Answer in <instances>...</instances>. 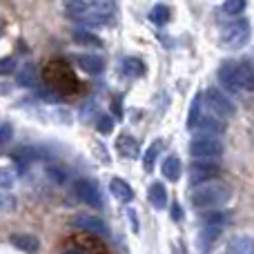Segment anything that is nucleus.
<instances>
[{
	"instance_id": "1",
	"label": "nucleus",
	"mask_w": 254,
	"mask_h": 254,
	"mask_svg": "<svg viewBox=\"0 0 254 254\" xmlns=\"http://www.w3.org/2000/svg\"><path fill=\"white\" fill-rule=\"evenodd\" d=\"M232 196V190L225 183H219V181H207V183H198L196 188L192 190L190 198H192L194 207H210V210H216L223 203L230 201Z\"/></svg>"
},
{
	"instance_id": "2",
	"label": "nucleus",
	"mask_w": 254,
	"mask_h": 254,
	"mask_svg": "<svg viewBox=\"0 0 254 254\" xmlns=\"http://www.w3.org/2000/svg\"><path fill=\"white\" fill-rule=\"evenodd\" d=\"M250 36H252L250 20L239 18V20L223 27V31H221V45L225 49H241L250 43Z\"/></svg>"
},
{
	"instance_id": "3",
	"label": "nucleus",
	"mask_w": 254,
	"mask_h": 254,
	"mask_svg": "<svg viewBox=\"0 0 254 254\" xmlns=\"http://www.w3.org/2000/svg\"><path fill=\"white\" fill-rule=\"evenodd\" d=\"M190 154L194 158H216L223 154V143L212 134H201L192 138L190 143Z\"/></svg>"
},
{
	"instance_id": "4",
	"label": "nucleus",
	"mask_w": 254,
	"mask_h": 254,
	"mask_svg": "<svg viewBox=\"0 0 254 254\" xmlns=\"http://www.w3.org/2000/svg\"><path fill=\"white\" fill-rule=\"evenodd\" d=\"M205 103L212 107V112H214L216 116H223V119L237 116V105H234V101L216 87H210L205 92Z\"/></svg>"
},
{
	"instance_id": "5",
	"label": "nucleus",
	"mask_w": 254,
	"mask_h": 254,
	"mask_svg": "<svg viewBox=\"0 0 254 254\" xmlns=\"http://www.w3.org/2000/svg\"><path fill=\"white\" fill-rule=\"evenodd\" d=\"M74 194L78 201H83L85 205H92V207H103V196H101V190L94 181L89 179H78L74 181Z\"/></svg>"
},
{
	"instance_id": "6",
	"label": "nucleus",
	"mask_w": 254,
	"mask_h": 254,
	"mask_svg": "<svg viewBox=\"0 0 254 254\" xmlns=\"http://www.w3.org/2000/svg\"><path fill=\"white\" fill-rule=\"evenodd\" d=\"M71 225H74V228H78V230H85V232H89V234L103 237V239L110 234L107 225L103 223L98 216H92V214H76V216H71Z\"/></svg>"
},
{
	"instance_id": "7",
	"label": "nucleus",
	"mask_w": 254,
	"mask_h": 254,
	"mask_svg": "<svg viewBox=\"0 0 254 254\" xmlns=\"http://www.w3.org/2000/svg\"><path fill=\"white\" fill-rule=\"evenodd\" d=\"M221 232H223V225H201V232H198L196 237V248L201 254H207L212 250V246L216 243V239L221 237Z\"/></svg>"
},
{
	"instance_id": "8",
	"label": "nucleus",
	"mask_w": 254,
	"mask_h": 254,
	"mask_svg": "<svg viewBox=\"0 0 254 254\" xmlns=\"http://www.w3.org/2000/svg\"><path fill=\"white\" fill-rule=\"evenodd\" d=\"M221 174V167L214 163H194L192 172H190V179L192 183H207V181H214Z\"/></svg>"
},
{
	"instance_id": "9",
	"label": "nucleus",
	"mask_w": 254,
	"mask_h": 254,
	"mask_svg": "<svg viewBox=\"0 0 254 254\" xmlns=\"http://www.w3.org/2000/svg\"><path fill=\"white\" fill-rule=\"evenodd\" d=\"M74 63L80 67L83 71H87L89 76H98L105 69V61L101 56H92V54H76Z\"/></svg>"
},
{
	"instance_id": "10",
	"label": "nucleus",
	"mask_w": 254,
	"mask_h": 254,
	"mask_svg": "<svg viewBox=\"0 0 254 254\" xmlns=\"http://www.w3.org/2000/svg\"><path fill=\"white\" fill-rule=\"evenodd\" d=\"M219 83L223 85L225 89H230V92H239V76H237V63H232V61H228V63H223V65L219 67Z\"/></svg>"
},
{
	"instance_id": "11",
	"label": "nucleus",
	"mask_w": 254,
	"mask_h": 254,
	"mask_svg": "<svg viewBox=\"0 0 254 254\" xmlns=\"http://www.w3.org/2000/svg\"><path fill=\"white\" fill-rule=\"evenodd\" d=\"M196 127L203 131V134H212V136H219L228 129L223 116H201V121H198Z\"/></svg>"
},
{
	"instance_id": "12",
	"label": "nucleus",
	"mask_w": 254,
	"mask_h": 254,
	"mask_svg": "<svg viewBox=\"0 0 254 254\" xmlns=\"http://www.w3.org/2000/svg\"><path fill=\"white\" fill-rule=\"evenodd\" d=\"M147 198L156 210H163V207H167V201H170V196H167V188L161 183V181H154L147 190Z\"/></svg>"
},
{
	"instance_id": "13",
	"label": "nucleus",
	"mask_w": 254,
	"mask_h": 254,
	"mask_svg": "<svg viewBox=\"0 0 254 254\" xmlns=\"http://www.w3.org/2000/svg\"><path fill=\"white\" fill-rule=\"evenodd\" d=\"M225 254H254V239L252 237H234L225 246Z\"/></svg>"
},
{
	"instance_id": "14",
	"label": "nucleus",
	"mask_w": 254,
	"mask_h": 254,
	"mask_svg": "<svg viewBox=\"0 0 254 254\" xmlns=\"http://www.w3.org/2000/svg\"><path fill=\"white\" fill-rule=\"evenodd\" d=\"M110 192L114 194L121 203L134 201V190H131V185L127 183V181H123V179H112L110 181Z\"/></svg>"
},
{
	"instance_id": "15",
	"label": "nucleus",
	"mask_w": 254,
	"mask_h": 254,
	"mask_svg": "<svg viewBox=\"0 0 254 254\" xmlns=\"http://www.w3.org/2000/svg\"><path fill=\"white\" fill-rule=\"evenodd\" d=\"M116 149L121 152V156L123 158H136L138 156V152H140L136 138H131L129 134H121L119 138H116Z\"/></svg>"
},
{
	"instance_id": "16",
	"label": "nucleus",
	"mask_w": 254,
	"mask_h": 254,
	"mask_svg": "<svg viewBox=\"0 0 254 254\" xmlns=\"http://www.w3.org/2000/svg\"><path fill=\"white\" fill-rule=\"evenodd\" d=\"M9 241H11L13 248H18V250H22V252H29V254L38 252V248H40L38 239L31 237V234H11Z\"/></svg>"
},
{
	"instance_id": "17",
	"label": "nucleus",
	"mask_w": 254,
	"mask_h": 254,
	"mask_svg": "<svg viewBox=\"0 0 254 254\" xmlns=\"http://www.w3.org/2000/svg\"><path fill=\"white\" fill-rule=\"evenodd\" d=\"M237 76H239V87L252 92L254 89V67L250 63H237Z\"/></svg>"
},
{
	"instance_id": "18",
	"label": "nucleus",
	"mask_w": 254,
	"mask_h": 254,
	"mask_svg": "<svg viewBox=\"0 0 254 254\" xmlns=\"http://www.w3.org/2000/svg\"><path fill=\"white\" fill-rule=\"evenodd\" d=\"M121 71H123L127 78H140L145 74V63L138 61V58H123Z\"/></svg>"
},
{
	"instance_id": "19",
	"label": "nucleus",
	"mask_w": 254,
	"mask_h": 254,
	"mask_svg": "<svg viewBox=\"0 0 254 254\" xmlns=\"http://www.w3.org/2000/svg\"><path fill=\"white\" fill-rule=\"evenodd\" d=\"M161 149H163V140L156 138V140H154V143L143 152V170H145V172H154V163H156L158 152H161Z\"/></svg>"
},
{
	"instance_id": "20",
	"label": "nucleus",
	"mask_w": 254,
	"mask_h": 254,
	"mask_svg": "<svg viewBox=\"0 0 254 254\" xmlns=\"http://www.w3.org/2000/svg\"><path fill=\"white\" fill-rule=\"evenodd\" d=\"M203 98H205V94H201V92L192 98V105H190V112H188V129H194V127L198 125V121H201Z\"/></svg>"
},
{
	"instance_id": "21",
	"label": "nucleus",
	"mask_w": 254,
	"mask_h": 254,
	"mask_svg": "<svg viewBox=\"0 0 254 254\" xmlns=\"http://www.w3.org/2000/svg\"><path fill=\"white\" fill-rule=\"evenodd\" d=\"M163 176H165L167 181H179L181 179V161L176 156H167L165 161H163Z\"/></svg>"
},
{
	"instance_id": "22",
	"label": "nucleus",
	"mask_w": 254,
	"mask_h": 254,
	"mask_svg": "<svg viewBox=\"0 0 254 254\" xmlns=\"http://www.w3.org/2000/svg\"><path fill=\"white\" fill-rule=\"evenodd\" d=\"M16 83L20 85V87H31V85L36 83V69L31 63H25V65L16 71Z\"/></svg>"
},
{
	"instance_id": "23",
	"label": "nucleus",
	"mask_w": 254,
	"mask_h": 254,
	"mask_svg": "<svg viewBox=\"0 0 254 254\" xmlns=\"http://www.w3.org/2000/svg\"><path fill=\"white\" fill-rule=\"evenodd\" d=\"M71 38H74L78 45H89V47H103V40L98 38L96 34H92V31L74 29V31H71Z\"/></svg>"
},
{
	"instance_id": "24",
	"label": "nucleus",
	"mask_w": 254,
	"mask_h": 254,
	"mask_svg": "<svg viewBox=\"0 0 254 254\" xmlns=\"http://www.w3.org/2000/svg\"><path fill=\"white\" fill-rule=\"evenodd\" d=\"M172 18V9L167 4H154V9L149 11V20L156 22V25H165Z\"/></svg>"
},
{
	"instance_id": "25",
	"label": "nucleus",
	"mask_w": 254,
	"mask_h": 254,
	"mask_svg": "<svg viewBox=\"0 0 254 254\" xmlns=\"http://www.w3.org/2000/svg\"><path fill=\"white\" fill-rule=\"evenodd\" d=\"M16 181H18L16 170H11L9 165H4L2 170H0V188H2V192H9V190L16 185Z\"/></svg>"
},
{
	"instance_id": "26",
	"label": "nucleus",
	"mask_w": 254,
	"mask_h": 254,
	"mask_svg": "<svg viewBox=\"0 0 254 254\" xmlns=\"http://www.w3.org/2000/svg\"><path fill=\"white\" fill-rule=\"evenodd\" d=\"M228 219L230 216L225 214V212H219V210H212V212H205V214L201 216V221L203 223L201 225H223L225 228V223H228Z\"/></svg>"
},
{
	"instance_id": "27",
	"label": "nucleus",
	"mask_w": 254,
	"mask_h": 254,
	"mask_svg": "<svg viewBox=\"0 0 254 254\" xmlns=\"http://www.w3.org/2000/svg\"><path fill=\"white\" fill-rule=\"evenodd\" d=\"M96 129L101 131V134H112V131H114V119H112L110 114H101L96 121Z\"/></svg>"
},
{
	"instance_id": "28",
	"label": "nucleus",
	"mask_w": 254,
	"mask_h": 254,
	"mask_svg": "<svg viewBox=\"0 0 254 254\" xmlns=\"http://www.w3.org/2000/svg\"><path fill=\"white\" fill-rule=\"evenodd\" d=\"M243 9H246V0H228V2L223 4V11L230 13V16H237Z\"/></svg>"
},
{
	"instance_id": "29",
	"label": "nucleus",
	"mask_w": 254,
	"mask_h": 254,
	"mask_svg": "<svg viewBox=\"0 0 254 254\" xmlns=\"http://www.w3.org/2000/svg\"><path fill=\"white\" fill-rule=\"evenodd\" d=\"M13 69H16V63H13L11 56H7V58H2V61H0V74H2V76H9Z\"/></svg>"
},
{
	"instance_id": "30",
	"label": "nucleus",
	"mask_w": 254,
	"mask_h": 254,
	"mask_svg": "<svg viewBox=\"0 0 254 254\" xmlns=\"http://www.w3.org/2000/svg\"><path fill=\"white\" fill-rule=\"evenodd\" d=\"M0 140H2V145H7L9 140H11V125L4 121L2 127H0Z\"/></svg>"
},
{
	"instance_id": "31",
	"label": "nucleus",
	"mask_w": 254,
	"mask_h": 254,
	"mask_svg": "<svg viewBox=\"0 0 254 254\" xmlns=\"http://www.w3.org/2000/svg\"><path fill=\"white\" fill-rule=\"evenodd\" d=\"M172 219H174V221H181V219H183V207L179 205V201L172 203Z\"/></svg>"
},
{
	"instance_id": "32",
	"label": "nucleus",
	"mask_w": 254,
	"mask_h": 254,
	"mask_svg": "<svg viewBox=\"0 0 254 254\" xmlns=\"http://www.w3.org/2000/svg\"><path fill=\"white\" fill-rule=\"evenodd\" d=\"M11 207H13V198L9 196L7 192H4V194H2V210H4V212H9Z\"/></svg>"
},
{
	"instance_id": "33",
	"label": "nucleus",
	"mask_w": 254,
	"mask_h": 254,
	"mask_svg": "<svg viewBox=\"0 0 254 254\" xmlns=\"http://www.w3.org/2000/svg\"><path fill=\"white\" fill-rule=\"evenodd\" d=\"M63 254H85V252L80 250V248H76V246H74V248H67V250L63 252Z\"/></svg>"
},
{
	"instance_id": "34",
	"label": "nucleus",
	"mask_w": 254,
	"mask_h": 254,
	"mask_svg": "<svg viewBox=\"0 0 254 254\" xmlns=\"http://www.w3.org/2000/svg\"><path fill=\"white\" fill-rule=\"evenodd\" d=\"M114 114H116V116H121V103H119V98L114 101Z\"/></svg>"
}]
</instances>
